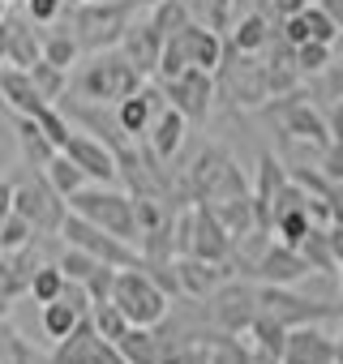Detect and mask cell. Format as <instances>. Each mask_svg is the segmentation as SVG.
I'll use <instances>...</instances> for the list:
<instances>
[{
	"label": "cell",
	"instance_id": "cell-10",
	"mask_svg": "<svg viewBox=\"0 0 343 364\" xmlns=\"http://www.w3.org/2000/svg\"><path fill=\"white\" fill-rule=\"evenodd\" d=\"M206 309H211L215 330L245 334V330L253 326V317L262 313V309H258V279H228V283H219V287L206 296Z\"/></svg>",
	"mask_w": 343,
	"mask_h": 364
},
{
	"label": "cell",
	"instance_id": "cell-4",
	"mask_svg": "<svg viewBox=\"0 0 343 364\" xmlns=\"http://www.w3.org/2000/svg\"><path fill=\"white\" fill-rule=\"evenodd\" d=\"M69 210L99 223L103 232L129 240V245L142 240V228H137V215H133V193L120 189V185H86L69 198Z\"/></svg>",
	"mask_w": 343,
	"mask_h": 364
},
{
	"label": "cell",
	"instance_id": "cell-3",
	"mask_svg": "<svg viewBox=\"0 0 343 364\" xmlns=\"http://www.w3.org/2000/svg\"><path fill=\"white\" fill-rule=\"evenodd\" d=\"M185 193L194 198V202H223V198H241V193H253V185H249V176H245V167L223 150V146H206L194 163H189V171H185Z\"/></svg>",
	"mask_w": 343,
	"mask_h": 364
},
{
	"label": "cell",
	"instance_id": "cell-36",
	"mask_svg": "<svg viewBox=\"0 0 343 364\" xmlns=\"http://www.w3.org/2000/svg\"><path fill=\"white\" fill-rule=\"evenodd\" d=\"M249 360H253V347L241 334H228V330L211 334V364H249Z\"/></svg>",
	"mask_w": 343,
	"mask_h": 364
},
{
	"label": "cell",
	"instance_id": "cell-45",
	"mask_svg": "<svg viewBox=\"0 0 343 364\" xmlns=\"http://www.w3.org/2000/svg\"><path fill=\"white\" fill-rule=\"evenodd\" d=\"M189 69V56H185V48H181V39L172 35L167 39V48H163V60H159V82H167V77H176V73H185Z\"/></svg>",
	"mask_w": 343,
	"mask_h": 364
},
{
	"label": "cell",
	"instance_id": "cell-53",
	"mask_svg": "<svg viewBox=\"0 0 343 364\" xmlns=\"http://www.w3.org/2000/svg\"><path fill=\"white\" fill-rule=\"evenodd\" d=\"M317 5H322V9L339 22V31H343V0H317Z\"/></svg>",
	"mask_w": 343,
	"mask_h": 364
},
{
	"label": "cell",
	"instance_id": "cell-54",
	"mask_svg": "<svg viewBox=\"0 0 343 364\" xmlns=\"http://www.w3.org/2000/svg\"><path fill=\"white\" fill-rule=\"evenodd\" d=\"M249 364H283V360L270 355V351H258V347H253V360H249Z\"/></svg>",
	"mask_w": 343,
	"mask_h": 364
},
{
	"label": "cell",
	"instance_id": "cell-32",
	"mask_svg": "<svg viewBox=\"0 0 343 364\" xmlns=\"http://www.w3.org/2000/svg\"><path fill=\"white\" fill-rule=\"evenodd\" d=\"M65 283H69V279H65L60 262H39L35 274H31V296H35V304H52V300H60Z\"/></svg>",
	"mask_w": 343,
	"mask_h": 364
},
{
	"label": "cell",
	"instance_id": "cell-35",
	"mask_svg": "<svg viewBox=\"0 0 343 364\" xmlns=\"http://www.w3.org/2000/svg\"><path fill=\"white\" fill-rule=\"evenodd\" d=\"M146 18L172 39V35H176L181 26H189L194 22V14H189V5H185V0H154V5L146 9Z\"/></svg>",
	"mask_w": 343,
	"mask_h": 364
},
{
	"label": "cell",
	"instance_id": "cell-24",
	"mask_svg": "<svg viewBox=\"0 0 343 364\" xmlns=\"http://www.w3.org/2000/svg\"><path fill=\"white\" fill-rule=\"evenodd\" d=\"M99 338H103V334H99L95 317H82L73 334L56 338V347H52V364H90V360H95Z\"/></svg>",
	"mask_w": 343,
	"mask_h": 364
},
{
	"label": "cell",
	"instance_id": "cell-56",
	"mask_svg": "<svg viewBox=\"0 0 343 364\" xmlns=\"http://www.w3.org/2000/svg\"><path fill=\"white\" fill-rule=\"evenodd\" d=\"M334 364H343V326H339V334H334Z\"/></svg>",
	"mask_w": 343,
	"mask_h": 364
},
{
	"label": "cell",
	"instance_id": "cell-7",
	"mask_svg": "<svg viewBox=\"0 0 343 364\" xmlns=\"http://www.w3.org/2000/svg\"><path fill=\"white\" fill-rule=\"evenodd\" d=\"M60 240L73 245V249H86L90 257H99V262H107V266H116V270L146 266V257H142L137 245H129V240L103 232L99 223H90V219H82V215H73V210H69V219H65V228H60Z\"/></svg>",
	"mask_w": 343,
	"mask_h": 364
},
{
	"label": "cell",
	"instance_id": "cell-59",
	"mask_svg": "<svg viewBox=\"0 0 343 364\" xmlns=\"http://www.w3.org/2000/svg\"><path fill=\"white\" fill-rule=\"evenodd\" d=\"M9 18V5H5V0H0V22H5Z\"/></svg>",
	"mask_w": 343,
	"mask_h": 364
},
{
	"label": "cell",
	"instance_id": "cell-29",
	"mask_svg": "<svg viewBox=\"0 0 343 364\" xmlns=\"http://www.w3.org/2000/svg\"><path fill=\"white\" fill-rule=\"evenodd\" d=\"M211 210L219 215V223L232 232V236H245L258 228V210H253V193H241V198H223V202H211Z\"/></svg>",
	"mask_w": 343,
	"mask_h": 364
},
{
	"label": "cell",
	"instance_id": "cell-20",
	"mask_svg": "<svg viewBox=\"0 0 343 364\" xmlns=\"http://www.w3.org/2000/svg\"><path fill=\"white\" fill-rule=\"evenodd\" d=\"M43 257L35 253V245L26 249H0V300H18V296H31V274Z\"/></svg>",
	"mask_w": 343,
	"mask_h": 364
},
{
	"label": "cell",
	"instance_id": "cell-62",
	"mask_svg": "<svg viewBox=\"0 0 343 364\" xmlns=\"http://www.w3.org/2000/svg\"><path fill=\"white\" fill-rule=\"evenodd\" d=\"M69 5H73V0H69Z\"/></svg>",
	"mask_w": 343,
	"mask_h": 364
},
{
	"label": "cell",
	"instance_id": "cell-5",
	"mask_svg": "<svg viewBox=\"0 0 343 364\" xmlns=\"http://www.w3.org/2000/svg\"><path fill=\"white\" fill-rule=\"evenodd\" d=\"M215 82H219V95L228 103H236V107H258V103L275 99L270 95V77H266V60L249 56V52H236L232 43H228V56H223Z\"/></svg>",
	"mask_w": 343,
	"mask_h": 364
},
{
	"label": "cell",
	"instance_id": "cell-38",
	"mask_svg": "<svg viewBox=\"0 0 343 364\" xmlns=\"http://www.w3.org/2000/svg\"><path fill=\"white\" fill-rule=\"evenodd\" d=\"M313 228H317V223H313V215H309V210H283V215L270 223L275 240H283V245H292V249H300V240H305Z\"/></svg>",
	"mask_w": 343,
	"mask_h": 364
},
{
	"label": "cell",
	"instance_id": "cell-22",
	"mask_svg": "<svg viewBox=\"0 0 343 364\" xmlns=\"http://www.w3.org/2000/svg\"><path fill=\"white\" fill-rule=\"evenodd\" d=\"M270 39H275V31H270L266 9H249V14H241V18L232 22V31H228V43H232L236 52H249V56H262V52L270 48Z\"/></svg>",
	"mask_w": 343,
	"mask_h": 364
},
{
	"label": "cell",
	"instance_id": "cell-18",
	"mask_svg": "<svg viewBox=\"0 0 343 364\" xmlns=\"http://www.w3.org/2000/svg\"><path fill=\"white\" fill-rule=\"evenodd\" d=\"M176 39H181V48H185L189 65H198V69H206V73H219V65H223V56H228L223 31H215V26H206V22H189V26L176 31Z\"/></svg>",
	"mask_w": 343,
	"mask_h": 364
},
{
	"label": "cell",
	"instance_id": "cell-34",
	"mask_svg": "<svg viewBox=\"0 0 343 364\" xmlns=\"http://www.w3.org/2000/svg\"><path fill=\"white\" fill-rule=\"evenodd\" d=\"M189 5V14H194V22H206V26H215V31H232V22H236V0H185Z\"/></svg>",
	"mask_w": 343,
	"mask_h": 364
},
{
	"label": "cell",
	"instance_id": "cell-42",
	"mask_svg": "<svg viewBox=\"0 0 343 364\" xmlns=\"http://www.w3.org/2000/svg\"><path fill=\"white\" fill-rule=\"evenodd\" d=\"M35 236H39L35 223H31L26 215H18V210H14L5 223H0V249H5V253H9V249H26V245H35Z\"/></svg>",
	"mask_w": 343,
	"mask_h": 364
},
{
	"label": "cell",
	"instance_id": "cell-15",
	"mask_svg": "<svg viewBox=\"0 0 343 364\" xmlns=\"http://www.w3.org/2000/svg\"><path fill=\"white\" fill-rule=\"evenodd\" d=\"M167 107H172V103H167L163 86H159V82H154V86L146 82L142 90H133L129 99H120V103H116V120H120V129H125L133 141H142V137L150 133V124H154Z\"/></svg>",
	"mask_w": 343,
	"mask_h": 364
},
{
	"label": "cell",
	"instance_id": "cell-60",
	"mask_svg": "<svg viewBox=\"0 0 343 364\" xmlns=\"http://www.w3.org/2000/svg\"><path fill=\"white\" fill-rule=\"evenodd\" d=\"M5 112H9V103H5V99H0V120H5Z\"/></svg>",
	"mask_w": 343,
	"mask_h": 364
},
{
	"label": "cell",
	"instance_id": "cell-16",
	"mask_svg": "<svg viewBox=\"0 0 343 364\" xmlns=\"http://www.w3.org/2000/svg\"><path fill=\"white\" fill-rule=\"evenodd\" d=\"M305 274H313V266L305 262L300 249H292V245H283V240H270V245L262 249V257L253 262V279H258V283H283V287H296Z\"/></svg>",
	"mask_w": 343,
	"mask_h": 364
},
{
	"label": "cell",
	"instance_id": "cell-26",
	"mask_svg": "<svg viewBox=\"0 0 343 364\" xmlns=\"http://www.w3.org/2000/svg\"><path fill=\"white\" fill-rule=\"evenodd\" d=\"M82 317H90V309H82V304H73V300H52V304H39V326H43V334L56 343V338H65V334H73L78 330V321Z\"/></svg>",
	"mask_w": 343,
	"mask_h": 364
},
{
	"label": "cell",
	"instance_id": "cell-30",
	"mask_svg": "<svg viewBox=\"0 0 343 364\" xmlns=\"http://www.w3.org/2000/svg\"><path fill=\"white\" fill-rule=\"evenodd\" d=\"M43 176L52 180V189H56L60 198H73L78 189H86V185H90V180H86V171H82V167H78V163H73L65 150H60V154H56V159L43 167Z\"/></svg>",
	"mask_w": 343,
	"mask_h": 364
},
{
	"label": "cell",
	"instance_id": "cell-2",
	"mask_svg": "<svg viewBox=\"0 0 343 364\" xmlns=\"http://www.w3.org/2000/svg\"><path fill=\"white\" fill-rule=\"evenodd\" d=\"M137 9H142L137 0H73L65 9V22L82 43V52H103L120 48V35L137 18Z\"/></svg>",
	"mask_w": 343,
	"mask_h": 364
},
{
	"label": "cell",
	"instance_id": "cell-52",
	"mask_svg": "<svg viewBox=\"0 0 343 364\" xmlns=\"http://www.w3.org/2000/svg\"><path fill=\"white\" fill-rule=\"evenodd\" d=\"M326 240H330V253H334V262L343 266V223H326Z\"/></svg>",
	"mask_w": 343,
	"mask_h": 364
},
{
	"label": "cell",
	"instance_id": "cell-8",
	"mask_svg": "<svg viewBox=\"0 0 343 364\" xmlns=\"http://www.w3.org/2000/svg\"><path fill=\"white\" fill-rule=\"evenodd\" d=\"M14 210L26 215L39 236H60V228H65V219H69V198H60V193L52 189V180H48L43 171H31L26 180H18Z\"/></svg>",
	"mask_w": 343,
	"mask_h": 364
},
{
	"label": "cell",
	"instance_id": "cell-40",
	"mask_svg": "<svg viewBox=\"0 0 343 364\" xmlns=\"http://www.w3.org/2000/svg\"><path fill=\"white\" fill-rule=\"evenodd\" d=\"M35 120H39L43 137H48V141H52L56 150H65V146H69V137H73V120H69V116H65V112H60L56 103H48V107H43V112L35 116Z\"/></svg>",
	"mask_w": 343,
	"mask_h": 364
},
{
	"label": "cell",
	"instance_id": "cell-27",
	"mask_svg": "<svg viewBox=\"0 0 343 364\" xmlns=\"http://www.w3.org/2000/svg\"><path fill=\"white\" fill-rule=\"evenodd\" d=\"M116 347H120V355H125L129 364H159V360H163V343H159L154 326H129V330L116 338Z\"/></svg>",
	"mask_w": 343,
	"mask_h": 364
},
{
	"label": "cell",
	"instance_id": "cell-61",
	"mask_svg": "<svg viewBox=\"0 0 343 364\" xmlns=\"http://www.w3.org/2000/svg\"><path fill=\"white\" fill-rule=\"evenodd\" d=\"M5 5H14V0H5Z\"/></svg>",
	"mask_w": 343,
	"mask_h": 364
},
{
	"label": "cell",
	"instance_id": "cell-46",
	"mask_svg": "<svg viewBox=\"0 0 343 364\" xmlns=\"http://www.w3.org/2000/svg\"><path fill=\"white\" fill-rule=\"evenodd\" d=\"M65 9H69V0H26V18H31L35 26H52V22H60Z\"/></svg>",
	"mask_w": 343,
	"mask_h": 364
},
{
	"label": "cell",
	"instance_id": "cell-58",
	"mask_svg": "<svg viewBox=\"0 0 343 364\" xmlns=\"http://www.w3.org/2000/svg\"><path fill=\"white\" fill-rule=\"evenodd\" d=\"M339 309H343V266H339Z\"/></svg>",
	"mask_w": 343,
	"mask_h": 364
},
{
	"label": "cell",
	"instance_id": "cell-14",
	"mask_svg": "<svg viewBox=\"0 0 343 364\" xmlns=\"http://www.w3.org/2000/svg\"><path fill=\"white\" fill-rule=\"evenodd\" d=\"M163 48H167V35H163L146 14H142V18H133V22L125 26V35H120V52L137 65V73H142V77H154V73H159Z\"/></svg>",
	"mask_w": 343,
	"mask_h": 364
},
{
	"label": "cell",
	"instance_id": "cell-13",
	"mask_svg": "<svg viewBox=\"0 0 343 364\" xmlns=\"http://www.w3.org/2000/svg\"><path fill=\"white\" fill-rule=\"evenodd\" d=\"M65 154L86 171L90 185H120V163H116V154H112V146H107V141H99V137L78 133V129H73V137H69Z\"/></svg>",
	"mask_w": 343,
	"mask_h": 364
},
{
	"label": "cell",
	"instance_id": "cell-6",
	"mask_svg": "<svg viewBox=\"0 0 343 364\" xmlns=\"http://www.w3.org/2000/svg\"><path fill=\"white\" fill-rule=\"evenodd\" d=\"M112 304L133 321V326H159L172 296L150 279V270L133 266V270H120L116 274V287H112Z\"/></svg>",
	"mask_w": 343,
	"mask_h": 364
},
{
	"label": "cell",
	"instance_id": "cell-57",
	"mask_svg": "<svg viewBox=\"0 0 343 364\" xmlns=\"http://www.w3.org/2000/svg\"><path fill=\"white\" fill-rule=\"evenodd\" d=\"M9 304H14V300H0V326L9 321Z\"/></svg>",
	"mask_w": 343,
	"mask_h": 364
},
{
	"label": "cell",
	"instance_id": "cell-43",
	"mask_svg": "<svg viewBox=\"0 0 343 364\" xmlns=\"http://www.w3.org/2000/svg\"><path fill=\"white\" fill-rule=\"evenodd\" d=\"M90 317H95L99 334H103V338H112V343H116V338H120V334L133 326V321H129V317H125V313L112 304V300H107V304H95V309H90Z\"/></svg>",
	"mask_w": 343,
	"mask_h": 364
},
{
	"label": "cell",
	"instance_id": "cell-47",
	"mask_svg": "<svg viewBox=\"0 0 343 364\" xmlns=\"http://www.w3.org/2000/svg\"><path fill=\"white\" fill-rule=\"evenodd\" d=\"M317 171H322L326 180H343V141H339V137H330V141L322 146V154H317Z\"/></svg>",
	"mask_w": 343,
	"mask_h": 364
},
{
	"label": "cell",
	"instance_id": "cell-9",
	"mask_svg": "<svg viewBox=\"0 0 343 364\" xmlns=\"http://www.w3.org/2000/svg\"><path fill=\"white\" fill-rule=\"evenodd\" d=\"M270 120L279 124V137H287V141H296V146H309V150H317V154H322V146L330 141L326 116H322L305 95H296V90H287V95L270 107Z\"/></svg>",
	"mask_w": 343,
	"mask_h": 364
},
{
	"label": "cell",
	"instance_id": "cell-1",
	"mask_svg": "<svg viewBox=\"0 0 343 364\" xmlns=\"http://www.w3.org/2000/svg\"><path fill=\"white\" fill-rule=\"evenodd\" d=\"M146 77L137 73V65L120 52V48H103V52H90V60L69 73V90L90 99V103H107L116 107L120 99H129L133 90H142Z\"/></svg>",
	"mask_w": 343,
	"mask_h": 364
},
{
	"label": "cell",
	"instance_id": "cell-12",
	"mask_svg": "<svg viewBox=\"0 0 343 364\" xmlns=\"http://www.w3.org/2000/svg\"><path fill=\"white\" fill-rule=\"evenodd\" d=\"M258 309L270 313L275 321H283L287 330L292 326H313V321H326V317H339L343 309L339 304H326V300H309L283 283H258Z\"/></svg>",
	"mask_w": 343,
	"mask_h": 364
},
{
	"label": "cell",
	"instance_id": "cell-25",
	"mask_svg": "<svg viewBox=\"0 0 343 364\" xmlns=\"http://www.w3.org/2000/svg\"><path fill=\"white\" fill-rule=\"evenodd\" d=\"M14 129H18V146H22V159H26V167H31V171H43V167L60 154V150L43 137V129H39V120H35V116H18V124H14Z\"/></svg>",
	"mask_w": 343,
	"mask_h": 364
},
{
	"label": "cell",
	"instance_id": "cell-50",
	"mask_svg": "<svg viewBox=\"0 0 343 364\" xmlns=\"http://www.w3.org/2000/svg\"><path fill=\"white\" fill-rule=\"evenodd\" d=\"M14 198H18V180H5V176H0V223L14 215Z\"/></svg>",
	"mask_w": 343,
	"mask_h": 364
},
{
	"label": "cell",
	"instance_id": "cell-33",
	"mask_svg": "<svg viewBox=\"0 0 343 364\" xmlns=\"http://www.w3.org/2000/svg\"><path fill=\"white\" fill-rule=\"evenodd\" d=\"M300 253H305V262L313 266V274H339V262H334V253H330V240H326V228H322V223L300 240Z\"/></svg>",
	"mask_w": 343,
	"mask_h": 364
},
{
	"label": "cell",
	"instance_id": "cell-19",
	"mask_svg": "<svg viewBox=\"0 0 343 364\" xmlns=\"http://www.w3.org/2000/svg\"><path fill=\"white\" fill-rule=\"evenodd\" d=\"M0 99H5L9 112H18V116H39V112L48 107V99L39 95L31 69H18V65H5V69H0Z\"/></svg>",
	"mask_w": 343,
	"mask_h": 364
},
{
	"label": "cell",
	"instance_id": "cell-51",
	"mask_svg": "<svg viewBox=\"0 0 343 364\" xmlns=\"http://www.w3.org/2000/svg\"><path fill=\"white\" fill-rule=\"evenodd\" d=\"M326 124H330V137H339V141H343V95L330 103V116H326Z\"/></svg>",
	"mask_w": 343,
	"mask_h": 364
},
{
	"label": "cell",
	"instance_id": "cell-23",
	"mask_svg": "<svg viewBox=\"0 0 343 364\" xmlns=\"http://www.w3.org/2000/svg\"><path fill=\"white\" fill-rule=\"evenodd\" d=\"M5 35H9V65L35 69L43 60V35L35 31L31 18H5Z\"/></svg>",
	"mask_w": 343,
	"mask_h": 364
},
{
	"label": "cell",
	"instance_id": "cell-39",
	"mask_svg": "<svg viewBox=\"0 0 343 364\" xmlns=\"http://www.w3.org/2000/svg\"><path fill=\"white\" fill-rule=\"evenodd\" d=\"M292 56H296V69H300L305 77H317V73H326V69L334 65V56H330V43H317V39H309V43L292 48Z\"/></svg>",
	"mask_w": 343,
	"mask_h": 364
},
{
	"label": "cell",
	"instance_id": "cell-11",
	"mask_svg": "<svg viewBox=\"0 0 343 364\" xmlns=\"http://www.w3.org/2000/svg\"><path fill=\"white\" fill-rule=\"evenodd\" d=\"M159 86H163L167 103L176 107L189 124H206V120H211V107H215V99H219V82H215V73L189 65L185 73L167 77V82H159Z\"/></svg>",
	"mask_w": 343,
	"mask_h": 364
},
{
	"label": "cell",
	"instance_id": "cell-28",
	"mask_svg": "<svg viewBox=\"0 0 343 364\" xmlns=\"http://www.w3.org/2000/svg\"><path fill=\"white\" fill-rule=\"evenodd\" d=\"M39 35H43V60H52V65H60V69H73V65H78L82 43L73 39L69 22H65V26H60V22H52V26H43Z\"/></svg>",
	"mask_w": 343,
	"mask_h": 364
},
{
	"label": "cell",
	"instance_id": "cell-21",
	"mask_svg": "<svg viewBox=\"0 0 343 364\" xmlns=\"http://www.w3.org/2000/svg\"><path fill=\"white\" fill-rule=\"evenodd\" d=\"M185 137H189V120H185V116H181L176 107H167V112H163V116H159V120L150 124V133H146L142 141H146V146H150V150H154V154H159L163 163H172V159L181 154Z\"/></svg>",
	"mask_w": 343,
	"mask_h": 364
},
{
	"label": "cell",
	"instance_id": "cell-44",
	"mask_svg": "<svg viewBox=\"0 0 343 364\" xmlns=\"http://www.w3.org/2000/svg\"><path fill=\"white\" fill-rule=\"evenodd\" d=\"M116 274H120V270H116V266H107V262H99V266L90 270V279L82 283V287L90 291V304H107V300H112V287H116Z\"/></svg>",
	"mask_w": 343,
	"mask_h": 364
},
{
	"label": "cell",
	"instance_id": "cell-48",
	"mask_svg": "<svg viewBox=\"0 0 343 364\" xmlns=\"http://www.w3.org/2000/svg\"><path fill=\"white\" fill-rule=\"evenodd\" d=\"M317 86H326V95H330V103L343 95V60H334L326 73H317Z\"/></svg>",
	"mask_w": 343,
	"mask_h": 364
},
{
	"label": "cell",
	"instance_id": "cell-49",
	"mask_svg": "<svg viewBox=\"0 0 343 364\" xmlns=\"http://www.w3.org/2000/svg\"><path fill=\"white\" fill-rule=\"evenodd\" d=\"M90 364H129L125 355H120V347L112 343V338H99V347H95V360Z\"/></svg>",
	"mask_w": 343,
	"mask_h": 364
},
{
	"label": "cell",
	"instance_id": "cell-55",
	"mask_svg": "<svg viewBox=\"0 0 343 364\" xmlns=\"http://www.w3.org/2000/svg\"><path fill=\"white\" fill-rule=\"evenodd\" d=\"M0 65H9V35H5V22H0Z\"/></svg>",
	"mask_w": 343,
	"mask_h": 364
},
{
	"label": "cell",
	"instance_id": "cell-17",
	"mask_svg": "<svg viewBox=\"0 0 343 364\" xmlns=\"http://www.w3.org/2000/svg\"><path fill=\"white\" fill-rule=\"evenodd\" d=\"M283 364H334V334H326L322 321L292 326L283 343Z\"/></svg>",
	"mask_w": 343,
	"mask_h": 364
},
{
	"label": "cell",
	"instance_id": "cell-31",
	"mask_svg": "<svg viewBox=\"0 0 343 364\" xmlns=\"http://www.w3.org/2000/svg\"><path fill=\"white\" fill-rule=\"evenodd\" d=\"M245 334H249V347L270 351V355H279V360H283V343H287V326H283V321H275L270 313H258V317H253V326H249Z\"/></svg>",
	"mask_w": 343,
	"mask_h": 364
},
{
	"label": "cell",
	"instance_id": "cell-37",
	"mask_svg": "<svg viewBox=\"0 0 343 364\" xmlns=\"http://www.w3.org/2000/svg\"><path fill=\"white\" fill-rule=\"evenodd\" d=\"M31 77H35V86H39V95H43L48 103H60V99L69 95V69H60V65H52V60H39V65L31 69Z\"/></svg>",
	"mask_w": 343,
	"mask_h": 364
},
{
	"label": "cell",
	"instance_id": "cell-41",
	"mask_svg": "<svg viewBox=\"0 0 343 364\" xmlns=\"http://www.w3.org/2000/svg\"><path fill=\"white\" fill-rule=\"evenodd\" d=\"M300 18H305V26H309V39H317V43H330V48H334V39L343 35V31H339V22H334L322 5H313V0L300 9Z\"/></svg>",
	"mask_w": 343,
	"mask_h": 364
}]
</instances>
